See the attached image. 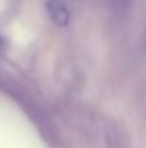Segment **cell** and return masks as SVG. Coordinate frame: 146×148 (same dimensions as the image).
<instances>
[{
  "instance_id": "cell-1",
  "label": "cell",
  "mask_w": 146,
  "mask_h": 148,
  "mask_svg": "<svg viewBox=\"0 0 146 148\" xmlns=\"http://www.w3.org/2000/svg\"><path fill=\"white\" fill-rule=\"evenodd\" d=\"M46 7L54 25L66 27L70 23V10L65 0H46Z\"/></svg>"
}]
</instances>
